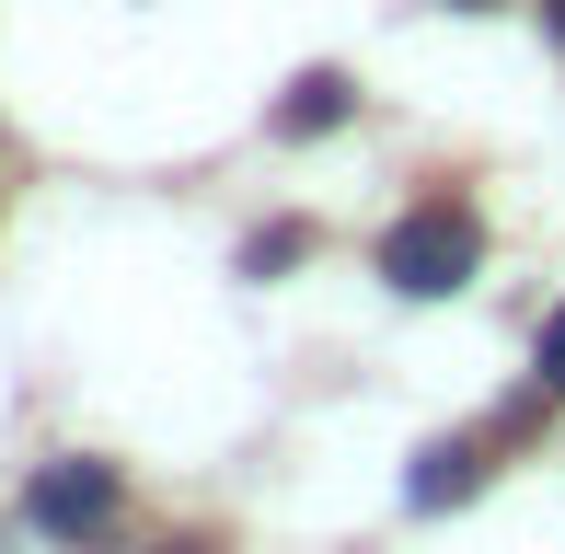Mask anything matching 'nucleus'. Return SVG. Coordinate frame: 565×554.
I'll use <instances>...</instances> for the list:
<instances>
[{
    "label": "nucleus",
    "mask_w": 565,
    "mask_h": 554,
    "mask_svg": "<svg viewBox=\"0 0 565 554\" xmlns=\"http://www.w3.org/2000/svg\"><path fill=\"white\" fill-rule=\"evenodd\" d=\"M473 266H484V232H473V209H450V196L404 209V220H393V243H381V277H393L404 300H450Z\"/></svg>",
    "instance_id": "nucleus-1"
},
{
    "label": "nucleus",
    "mask_w": 565,
    "mask_h": 554,
    "mask_svg": "<svg viewBox=\"0 0 565 554\" xmlns=\"http://www.w3.org/2000/svg\"><path fill=\"white\" fill-rule=\"evenodd\" d=\"M23 509H35L46 543H93V532L116 520V462H82V450H70V462L35 473V497H23Z\"/></svg>",
    "instance_id": "nucleus-2"
},
{
    "label": "nucleus",
    "mask_w": 565,
    "mask_h": 554,
    "mask_svg": "<svg viewBox=\"0 0 565 554\" xmlns=\"http://www.w3.org/2000/svg\"><path fill=\"white\" fill-rule=\"evenodd\" d=\"M473 486H484V450H473V439H427L416 473H404V497H416V509H461Z\"/></svg>",
    "instance_id": "nucleus-3"
},
{
    "label": "nucleus",
    "mask_w": 565,
    "mask_h": 554,
    "mask_svg": "<svg viewBox=\"0 0 565 554\" xmlns=\"http://www.w3.org/2000/svg\"><path fill=\"white\" fill-rule=\"evenodd\" d=\"M347 105H358V82H347V70H300V82H289V105H277V128H289V139H323V128H347Z\"/></svg>",
    "instance_id": "nucleus-4"
},
{
    "label": "nucleus",
    "mask_w": 565,
    "mask_h": 554,
    "mask_svg": "<svg viewBox=\"0 0 565 554\" xmlns=\"http://www.w3.org/2000/svg\"><path fill=\"white\" fill-rule=\"evenodd\" d=\"M531 370H543V393H565V312L543 323V359H531Z\"/></svg>",
    "instance_id": "nucleus-5"
},
{
    "label": "nucleus",
    "mask_w": 565,
    "mask_h": 554,
    "mask_svg": "<svg viewBox=\"0 0 565 554\" xmlns=\"http://www.w3.org/2000/svg\"><path fill=\"white\" fill-rule=\"evenodd\" d=\"M162 554H220V543H162Z\"/></svg>",
    "instance_id": "nucleus-6"
},
{
    "label": "nucleus",
    "mask_w": 565,
    "mask_h": 554,
    "mask_svg": "<svg viewBox=\"0 0 565 554\" xmlns=\"http://www.w3.org/2000/svg\"><path fill=\"white\" fill-rule=\"evenodd\" d=\"M450 12H484V0H450Z\"/></svg>",
    "instance_id": "nucleus-7"
},
{
    "label": "nucleus",
    "mask_w": 565,
    "mask_h": 554,
    "mask_svg": "<svg viewBox=\"0 0 565 554\" xmlns=\"http://www.w3.org/2000/svg\"><path fill=\"white\" fill-rule=\"evenodd\" d=\"M554 35H565V0H554Z\"/></svg>",
    "instance_id": "nucleus-8"
}]
</instances>
